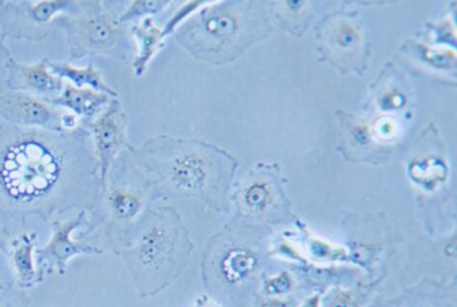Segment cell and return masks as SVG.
Here are the masks:
<instances>
[{"label": "cell", "instance_id": "obj_9", "mask_svg": "<svg viewBox=\"0 0 457 307\" xmlns=\"http://www.w3.org/2000/svg\"><path fill=\"white\" fill-rule=\"evenodd\" d=\"M0 119L12 127L54 133L71 132L79 127L74 114L36 95L12 90L0 95Z\"/></svg>", "mask_w": 457, "mask_h": 307}, {"label": "cell", "instance_id": "obj_20", "mask_svg": "<svg viewBox=\"0 0 457 307\" xmlns=\"http://www.w3.org/2000/svg\"><path fill=\"white\" fill-rule=\"evenodd\" d=\"M49 68L61 79H68L76 87H90L96 92L105 93L113 98H119V93L112 89L104 79L103 71L93 63L85 68H76L68 62H53L49 60Z\"/></svg>", "mask_w": 457, "mask_h": 307}, {"label": "cell", "instance_id": "obj_22", "mask_svg": "<svg viewBox=\"0 0 457 307\" xmlns=\"http://www.w3.org/2000/svg\"><path fill=\"white\" fill-rule=\"evenodd\" d=\"M406 54L419 60L433 71L454 73L456 71V52L448 47H433L421 42L406 41L403 45Z\"/></svg>", "mask_w": 457, "mask_h": 307}, {"label": "cell", "instance_id": "obj_6", "mask_svg": "<svg viewBox=\"0 0 457 307\" xmlns=\"http://www.w3.org/2000/svg\"><path fill=\"white\" fill-rule=\"evenodd\" d=\"M125 2L77 0L76 9L58 15L53 28L65 33L71 61L106 57L129 61L137 53L129 26L120 22Z\"/></svg>", "mask_w": 457, "mask_h": 307}, {"label": "cell", "instance_id": "obj_10", "mask_svg": "<svg viewBox=\"0 0 457 307\" xmlns=\"http://www.w3.org/2000/svg\"><path fill=\"white\" fill-rule=\"evenodd\" d=\"M87 210L79 211V215L69 220L53 221L52 237L45 247L37 248V272L39 282L57 272L65 277L69 261L79 255H101L104 250L98 245H90L84 240H74L73 232L79 227L87 226Z\"/></svg>", "mask_w": 457, "mask_h": 307}, {"label": "cell", "instance_id": "obj_26", "mask_svg": "<svg viewBox=\"0 0 457 307\" xmlns=\"http://www.w3.org/2000/svg\"><path fill=\"white\" fill-rule=\"evenodd\" d=\"M0 307H31V303L22 291L4 285L0 286Z\"/></svg>", "mask_w": 457, "mask_h": 307}, {"label": "cell", "instance_id": "obj_14", "mask_svg": "<svg viewBox=\"0 0 457 307\" xmlns=\"http://www.w3.org/2000/svg\"><path fill=\"white\" fill-rule=\"evenodd\" d=\"M261 269V253L250 243L232 242L221 245L213 256V270L227 286H242Z\"/></svg>", "mask_w": 457, "mask_h": 307}, {"label": "cell", "instance_id": "obj_28", "mask_svg": "<svg viewBox=\"0 0 457 307\" xmlns=\"http://www.w3.org/2000/svg\"><path fill=\"white\" fill-rule=\"evenodd\" d=\"M432 33L435 34V41L438 42H451L452 46H454V26L452 21H443L436 26H432Z\"/></svg>", "mask_w": 457, "mask_h": 307}, {"label": "cell", "instance_id": "obj_12", "mask_svg": "<svg viewBox=\"0 0 457 307\" xmlns=\"http://www.w3.org/2000/svg\"><path fill=\"white\" fill-rule=\"evenodd\" d=\"M6 85L12 92L28 93L42 100L53 101L63 92V79L49 68V58L38 63H20L12 58L6 66Z\"/></svg>", "mask_w": 457, "mask_h": 307}, {"label": "cell", "instance_id": "obj_19", "mask_svg": "<svg viewBox=\"0 0 457 307\" xmlns=\"http://www.w3.org/2000/svg\"><path fill=\"white\" fill-rule=\"evenodd\" d=\"M408 176L417 187L428 194L437 191L448 181L449 165L443 157L422 156L411 160L408 164Z\"/></svg>", "mask_w": 457, "mask_h": 307}, {"label": "cell", "instance_id": "obj_29", "mask_svg": "<svg viewBox=\"0 0 457 307\" xmlns=\"http://www.w3.org/2000/svg\"><path fill=\"white\" fill-rule=\"evenodd\" d=\"M12 58L14 57H12L9 47L6 46L4 37L0 34V71H2V68L6 69V66L9 65V62Z\"/></svg>", "mask_w": 457, "mask_h": 307}, {"label": "cell", "instance_id": "obj_33", "mask_svg": "<svg viewBox=\"0 0 457 307\" xmlns=\"http://www.w3.org/2000/svg\"><path fill=\"white\" fill-rule=\"evenodd\" d=\"M0 286H4V283H0Z\"/></svg>", "mask_w": 457, "mask_h": 307}, {"label": "cell", "instance_id": "obj_21", "mask_svg": "<svg viewBox=\"0 0 457 307\" xmlns=\"http://www.w3.org/2000/svg\"><path fill=\"white\" fill-rule=\"evenodd\" d=\"M302 234H303L302 245H303V256L306 261H312L320 264L350 261L349 250L345 245H336L317 235L310 234L303 226H302Z\"/></svg>", "mask_w": 457, "mask_h": 307}, {"label": "cell", "instance_id": "obj_3", "mask_svg": "<svg viewBox=\"0 0 457 307\" xmlns=\"http://www.w3.org/2000/svg\"><path fill=\"white\" fill-rule=\"evenodd\" d=\"M160 199L151 178L125 149L113 162L103 187H98L87 207V228L79 240H98L119 255L154 200Z\"/></svg>", "mask_w": 457, "mask_h": 307}, {"label": "cell", "instance_id": "obj_8", "mask_svg": "<svg viewBox=\"0 0 457 307\" xmlns=\"http://www.w3.org/2000/svg\"><path fill=\"white\" fill-rule=\"evenodd\" d=\"M320 53L342 73H363L368 68L369 46L357 12L333 14L322 21L318 31Z\"/></svg>", "mask_w": 457, "mask_h": 307}, {"label": "cell", "instance_id": "obj_13", "mask_svg": "<svg viewBox=\"0 0 457 307\" xmlns=\"http://www.w3.org/2000/svg\"><path fill=\"white\" fill-rule=\"evenodd\" d=\"M366 307H457L456 283L425 278L397 295L374 299Z\"/></svg>", "mask_w": 457, "mask_h": 307}, {"label": "cell", "instance_id": "obj_4", "mask_svg": "<svg viewBox=\"0 0 457 307\" xmlns=\"http://www.w3.org/2000/svg\"><path fill=\"white\" fill-rule=\"evenodd\" d=\"M194 243L180 213L172 207L149 210L121 256L141 298L170 287L186 270Z\"/></svg>", "mask_w": 457, "mask_h": 307}, {"label": "cell", "instance_id": "obj_32", "mask_svg": "<svg viewBox=\"0 0 457 307\" xmlns=\"http://www.w3.org/2000/svg\"><path fill=\"white\" fill-rule=\"evenodd\" d=\"M10 231L9 229L4 228V227L0 226V251L2 253H6L9 251L10 245Z\"/></svg>", "mask_w": 457, "mask_h": 307}, {"label": "cell", "instance_id": "obj_27", "mask_svg": "<svg viewBox=\"0 0 457 307\" xmlns=\"http://www.w3.org/2000/svg\"><path fill=\"white\" fill-rule=\"evenodd\" d=\"M253 307H296L293 296H261Z\"/></svg>", "mask_w": 457, "mask_h": 307}, {"label": "cell", "instance_id": "obj_1", "mask_svg": "<svg viewBox=\"0 0 457 307\" xmlns=\"http://www.w3.org/2000/svg\"><path fill=\"white\" fill-rule=\"evenodd\" d=\"M84 128L66 133L0 125V219L25 226L29 216L47 221L82 203L98 188L95 154ZM96 164V162H95ZM87 210V208H85Z\"/></svg>", "mask_w": 457, "mask_h": 307}, {"label": "cell", "instance_id": "obj_25", "mask_svg": "<svg viewBox=\"0 0 457 307\" xmlns=\"http://www.w3.org/2000/svg\"><path fill=\"white\" fill-rule=\"evenodd\" d=\"M377 105L384 112L397 111L406 105V95L400 87H389L379 93L377 97Z\"/></svg>", "mask_w": 457, "mask_h": 307}, {"label": "cell", "instance_id": "obj_30", "mask_svg": "<svg viewBox=\"0 0 457 307\" xmlns=\"http://www.w3.org/2000/svg\"><path fill=\"white\" fill-rule=\"evenodd\" d=\"M298 307H323L322 291H317L312 295L307 296Z\"/></svg>", "mask_w": 457, "mask_h": 307}, {"label": "cell", "instance_id": "obj_15", "mask_svg": "<svg viewBox=\"0 0 457 307\" xmlns=\"http://www.w3.org/2000/svg\"><path fill=\"white\" fill-rule=\"evenodd\" d=\"M269 176L248 181L239 192V207L247 218L253 220L272 221V213L279 204V189Z\"/></svg>", "mask_w": 457, "mask_h": 307}, {"label": "cell", "instance_id": "obj_11", "mask_svg": "<svg viewBox=\"0 0 457 307\" xmlns=\"http://www.w3.org/2000/svg\"><path fill=\"white\" fill-rule=\"evenodd\" d=\"M79 127L92 135L96 176L98 187H103L113 162L130 146L128 143V119L121 101L113 98L111 105L97 119L79 124Z\"/></svg>", "mask_w": 457, "mask_h": 307}, {"label": "cell", "instance_id": "obj_16", "mask_svg": "<svg viewBox=\"0 0 457 307\" xmlns=\"http://www.w3.org/2000/svg\"><path fill=\"white\" fill-rule=\"evenodd\" d=\"M113 97L105 93L96 92L90 87H76L68 84L60 97L49 101L58 108L74 114L79 124L97 119L109 105Z\"/></svg>", "mask_w": 457, "mask_h": 307}, {"label": "cell", "instance_id": "obj_7", "mask_svg": "<svg viewBox=\"0 0 457 307\" xmlns=\"http://www.w3.org/2000/svg\"><path fill=\"white\" fill-rule=\"evenodd\" d=\"M76 4L77 0H0V34L14 41H45L53 21L73 12Z\"/></svg>", "mask_w": 457, "mask_h": 307}, {"label": "cell", "instance_id": "obj_23", "mask_svg": "<svg viewBox=\"0 0 457 307\" xmlns=\"http://www.w3.org/2000/svg\"><path fill=\"white\" fill-rule=\"evenodd\" d=\"M170 6H172V2H162V0L129 2V4H125L124 10L120 15V22L124 23V25L137 22V21L144 20V18L152 17V15L164 12Z\"/></svg>", "mask_w": 457, "mask_h": 307}, {"label": "cell", "instance_id": "obj_24", "mask_svg": "<svg viewBox=\"0 0 457 307\" xmlns=\"http://www.w3.org/2000/svg\"><path fill=\"white\" fill-rule=\"evenodd\" d=\"M295 288V275L288 270L262 277V293L264 296H290Z\"/></svg>", "mask_w": 457, "mask_h": 307}, {"label": "cell", "instance_id": "obj_17", "mask_svg": "<svg viewBox=\"0 0 457 307\" xmlns=\"http://www.w3.org/2000/svg\"><path fill=\"white\" fill-rule=\"evenodd\" d=\"M38 235L36 232H23L10 242L9 255L15 274V283L20 290L36 287L39 285L37 272L36 250Z\"/></svg>", "mask_w": 457, "mask_h": 307}, {"label": "cell", "instance_id": "obj_5", "mask_svg": "<svg viewBox=\"0 0 457 307\" xmlns=\"http://www.w3.org/2000/svg\"><path fill=\"white\" fill-rule=\"evenodd\" d=\"M256 4H205L191 21L187 20L176 33L179 44L203 61L226 63L242 54L264 36L253 33L262 29V17H255Z\"/></svg>", "mask_w": 457, "mask_h": 307}, {"label": "cell", "instance_id": "obj_31", "mask_svg": "<svg viewBox=\"0 0 457 307\" xmlns=\"http://www.w3.org/2000/svg\"><path fill=\"white\" fill-rule=\"evenodd\" d=\"M194 307H223L216 299L210 295H202L195 301Z\"/></svg>", "mask_w": 457, "mask_h": 307}, {"label": "cell", "instance_id": "obj_2", "mask_svg": "<svg viewBox=\"0 0 457 307\" xmlns=\"http://www.w3.org/2000/svg\"><path fill=\"white\" fill-rule=\"evenodd\" d=\"M136 164L151 178L160 197H200L224 211L220 195L223 152L211 151L199 141L170 136L149 138L140 148H128Z\"/></svg>", "mask_w": 457, "mask_h": 307}, {"label": "cell", "instance_id": "obj_18", "mask_svg": "<svg viewBox=\"0 0 457 307\" xmlns=\"http://www.w3.org/2000/svg\"><path fill=\"white\" fill-rule=\"evenodd\" d=\"M129 29L137 47L133 60V73L136 77H143L154 55L164 47L162 31L152 17L133 22Z\"/></svg>", "mask_w": 457, "mask_h": 307}]
</instances>
